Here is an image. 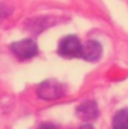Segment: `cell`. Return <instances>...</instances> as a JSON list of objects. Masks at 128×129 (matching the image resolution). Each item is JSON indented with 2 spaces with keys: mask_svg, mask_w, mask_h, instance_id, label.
<instances>
[{
  "mask_svg": "<svg viewBox=\"0 0 128 129\" xmlns=\"http://www.w3.org/2000/svg\"><path fill=\"white\" fill-rule=\"evenodd\" d=\"M39 129H58L54 124H50V123H45V124H42Z\"/></svg>",
  "mask_w": 128,
  "mask_h": 129,
  "instance_id": "ba28073f",
  "label": "cell"
},
{
  "mask_svg": "<svg viewBox=\"0 0 128 129\" xmlns=\"http://www.w3.org/2000/svg\"><path fill=\"white\" fill-rule=\"evenodd\" d=\"M79 129H94V128H93L90 124H84V125H82Z\"/></svg>",
  "mask_w": 128,
  "mask_h": 129,
  "instance_id": "9c48e42d",
  "label": "cell"
},
{
  "mask_svg": "<svg viewBox=\"0 0 128 129\" xmlns=\"http://www.w3.org/2000/svg\"><path fill=\"white\" fill-rule=\"evenodd\" d=\"M82 43L75 35L64 37L58 45V53L64 58H75L81 55Z\"/></svg>",
  "mask_w": 128,
  "mask_h": 129,
  "instance_id": "6da1fadb",
  "label": "cell"
},
{
  "mask_svg": "<svg viewBox=\"0 0 128 129\" xmlns=\"http://www.w3.org/2000/svg\"><path fill=\"white\" fill-rule=\"evenodd\" d=\"M113 129H128V109L118 110L112 120Z\"/></svg>",
  "mask_w": 128,
  "mask_h": 129,
  "instance_id": "8992f818",
  "label": "cell"
},
{
  "mask_svg": "<svg viewBox=\"0 0 128 129\" xmlns=\"http://www.w3.org/2000/svg\"><path fill=\"white\" fill-rule=\"evenodd\" d=\"M8 14H9V11H8V8H6L5 5L0 4V18H5Z\"/></svg>",
  "mask_w": 128,
  "mask_h": 129,
  "instance_id": "52a82bcc",
  "label": "cell"
},
{
  "mask_svg": "<svg viewBox=\"0 0 128 129\" xmlns=\"http://www.w3.org/2000/svg\"><path fill=\"white\" fill-rule=\"evenodd\" d=\"M64 88L55 80H45L38 86V95L45 100H53L63 96Z\"/></svg>",
  "mask_w": 128,
  "mask_h": 129,
  "instance_id": "3957f363",
  "label": "cell"
},
{
  "mask_svg": "<svg viewBox=\"0 0 128 129\" xmlns=\"http://www.w3.org/2000/svg\"><path fill=\"white\" fill-rule=\"evenodd\" d=\"M13 53L20 59H30L38 54V45L33 39H23L11 44Z\"/></svg>",
  "mask_w": 128,
  "mask_h": 129,
  "instance_id": "7a4b0ae2",
  "label": "cell"
},
{
  "mask_svg": "<svg viewBox=\"0 0 128 129\" xmlns=\"http://www.w3.org/2000/svg\"><path fill=\"white\" fill-rule=\"evenodd\" d=\"M102 55V45L95 40H88L87 43L82 44V50L79 58L87 61H95Z\"/></svg>",
  "mask_w": 128,
  "mask_h": 129,
  "instance_id": "277c9868",
  "label": "cell"
},
{
  "mask_svg": "<svg viewBox=\"0 0 128 129\" xmlns=\"http://www.w3.org/2000/svg\"><path fill=\"white\" fill-rule=\"evenodd\" d=\"M77 114L81 119H83L85 122H89V120H93L98 117L99 110H98V107H97L95 102L87 100L77 108Z\"/></svg>",
  "mask_w": 128,
  "mask_h": 129,
  "instance_id": "5b68a950",
  "label": "cell"
}]
</instances>
